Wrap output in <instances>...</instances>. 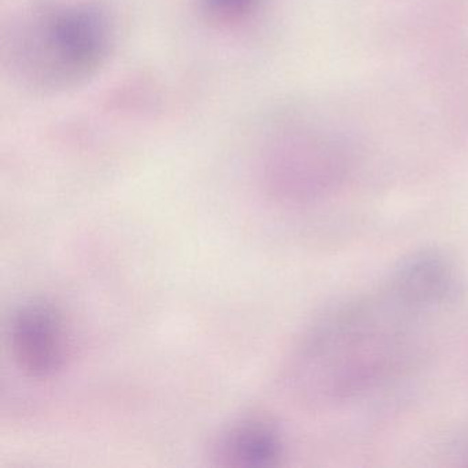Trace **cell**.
I'll return each instance as SVG.
<instances>
[{"instance_id":"6da1fadb","label":"cell","mask_w":468,"mask_h":468,"mask_svg":"<svg viewBox=\"0 0 468 468\" xmlns=\"http://www.w3.org/2000/svg\"><path fill=\"white\" fill-rule=\"evenodd\" d=\"M431 314L388 278L379 289L334 306L312 325L295 353L290 380L314 404L366 396L418 355L421 325Z\"/></svg>"},{"instance_id":"7a4b0ae2","label":"cell","mask_w":468,"mask_h":468,"mask_svg":"<svg viewBox=\"0 0 468 468\" xmlns=\"http://www.w3.org/2000/svg\"><path fill=\"white\" fill-rule=\"evenodd\" d=\"M111 13L97 2L32 7L4 37V62L16 81L43 94L80 87L105 67L114 48Z\"/></svg>"},{"instance_id":"3957f363","label":"cell","mask_w":468,"mask_h":468,"mask_svg":"<svg viewBox=\"0 0 468 468\" xmlns=\"http://www.w3.org/2000/svg\"><path fill=\"white\" fill-rule=\"evenodd\" d=\"M350 165L352 153L341 135L306 120H292L268 139L262 180L278 201L309 204L336 190Z\"/></svg>"},{"instance_id":"5b68a950","label":"cell","mask_w":468,"mask_h":468,"mask_svg":"<svg viewBox=\"0 0 468 468\" xmlns=\"http://www.w3.org/2000/svg\"><path fill=\"white\" fill-rule=\"evenodd\" d=\"M283 440L264 419L248 418L227 427L213 443L216 464L232 468H268L281 463Z\"/></svg>"},{"instance_id":"277c9868","label":"cell","mask_w":468,"mask_h":468,"mask_svg":"<svg viewBox=\"0 0 468 468\" xmlns=\"http://www.w3.org/2000/svg\"><path fill=\"white\" fill-rule=\"evenodd\" d=\"M9 342L16 366L34 379L56 377L69 360L67 320L48 301H31L15 312L10 322Z\"/></svg>"},{"instance_id":"8992f818","label":"cell","mask_w":468,"mask_h":468,"mask_svg":"<svg viewBox=\"0 0 468 468\" xmlns=\"http://www.w3.org/2000/svg\"><path fill=\"white\" fill-rule=\"evenodd\" d=\"M265 0H197L205 23L220 29L240 28L250 23L264 6Z\"/></svg>"}]
</instances>
